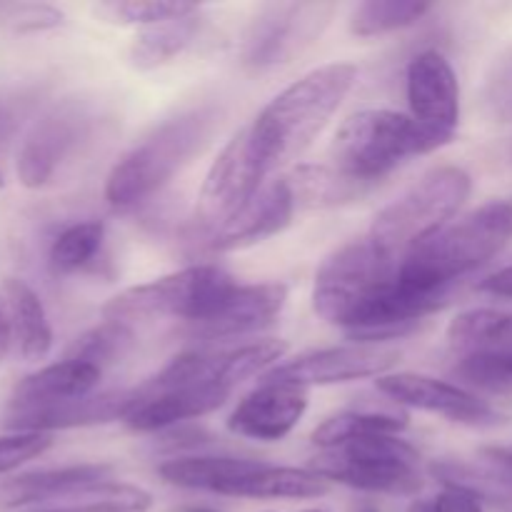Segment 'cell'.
I'll list each match as a JSON object with an SVG mask.
<instances>
[{
	"mask_svg": "<svg viewBox=\"0 0 512 512\" xmlns=\"http://www.w3.org/2000/svg\"><path fill=\"white\" fill-rule=\"evenodd\" d=\"M130 345H133V333H130L128 325L105 320L103 325L88 330V333L75 340L68 358L83 360V363H90L103 370L105 365L123 358L130 350Z\"/></svg>",
	"mask_w": 512,
	"mask_h": 512,
	"instance_id": "33",
	"label": "cell"
},
{
	"mask_svg": "<svg viewBox=\"0 0 512 512\" xmlns=\"http://www.w3.org/2000/svg\"><path fill=\"white\" fill-rule=\"evenodd\" d=\"M145 398L143 388L110 390V393L85 395V398L63 400V403L33 405V408H8L3 425L15 433H43L53 430L90 428L113 420H125L140 400Z\"/></svg>",
	"mask_w": 512,
	"mask_h": 512,
	"instance_id": "13",
	"label": "cell"
},
{
	"mask_svg": "<svg viewBox=\"0 0 512 512\" xmlns=\"http://www.w3.org/2000/svg\"><path fill=\"white\" fill-rule=\"evenodd\" d=\"M408 428V418L383 410H345L323 420L313 430V443L323 450H335L350 440L375 438V435H398Z\"/></svg>",
	"mask_w": 512,
	"mask_h": 512,
	"instance_id": "28",
	"label": "cell"
},
{
	"mask_svg": "<svg viewBox=\"0 0 512 512\" xmlns=\"http://www.w3.org/2000/svg\"><path fill=\"white\" fill-rule=\"evenodd\" d=\"M305 410L308 390L278 380H263V385L245 395L230 413L228 430L258 443H278L298 428Z\"/></svg>",
	"mask_w": 512,
	"mask_h": 512,
	"instance_id": "16",
	"label": "cell"
},
{
	"mask_svg": "<svg viewBox=\"0 0 512 512\" xmlns=\"http://www.w3.org/2000/svg\"><path fill=\"white\" fill-rule=\"evenodd\" d=\"M113 475V465L85 463L55 470H35L18 475L0 485V508H25V505L70 500L93 485L105 483Z\"/></svg>",
	"mask_w": 512,
	"mask_h": 512,
	"instance_id": "20",
	"label": "cell"
},
{
	"mask_svg": "<svg viewBox=\"0 0 512 512\" xmlns=\"http://www.w3.org/2000/svg\"><path fill=\"white\" fill-rule=\"evenodd\" d=\"M512 238V203L493 200L410 250L398 265V283L420 295H448L463 275L483 268Z\"/></svg>",
	"mask_w": 512,
	"mask_h": 512,
	"instance_id": "2",
	"label": "cell"
},
{
	"mask_svg": "<svg viewBox=\"0 0 512 512\" xmlns=\"http://www.w3.org/2000/svg\"><path fill=\"white\" fill-rule=\"evenodd\" d=\"M355 80H358L355 65H320L265 105L263 113L250 125V133L260 163L268 173L310 148V143L323 133L325 125L348 98Z\"/></svg>",
	"mask_w": 512,
	"mask_h": 512,
	"instance_id": "1",
	"label": "cell"
},
{
	"mask_svg": "<svg viewBox=\"0 0 512 512\" xmlns=\"http://www.w3.org/2000/svg\"><path fill=\"white\" fill-rule=\"evenodd\" d=\"M330 493V483L318 473L305 468H273L263 465L253 475L240 483L230 485L225 495L230 498H285V500H310Z\"/></svg>",
	"mask_w": 512,
	"mask_h": 512,
	"instance_id": "26",
	"label": "cell"
},
{
	"mask_svg": "<svg viewBox=\"0 0 512 512\" xmlns=\"http://www.w3.org/2000/svg\"><path fill=\"white\" fill-rule=\"evenodd\" d=\"M430 10V3L420 0H365L350 15V33L358 38L395 33L415 25Z\"/></svg>",
	"mask_w": 512,
	"mask_h": 512,
	"instance_id": "29",
	"label": "cell"
},
{
	"mask_svg": "<svg viewBox=\"0 0 512 512\" xmlns=\"http://www.w3.org/2000/svg\"><path fill=\"white\" fill-rule=\"evenodd\" d=\"M408 103L410 118L423 128L455 138L460 120V85L453 65L438 50L415 55L408 65Z\"/></svg>",
	"mask_w": 512,
	"mask_h": 512,
	"instance_id": "14",
	"label": "cell"
},
{
	"mask_svg": "<svg viewBox=\"0 0 512 512\" xmlns=\"http://www.w3.org/2000/svg\"><path fill=\"white\" fill-rule=\"evenodd\" d=\"M143 390L145 398L125 418V425L135 433H160V430H170L185 423V420L203 418V415L218 410L230 395V388L218 383L165 390V393H148L145 385Z\"/></svg>",
	"mask_w": 512,
	"mask_h": 512,
	"instance_id": "19",
	"label": "cell"
},
{
	"mask_svg": "<svg viewBox=\"0 0 512 512\" xmlns=\"http://www.w3.org/2000/svg\"><path fill=\"white\" fill-rule=\"evenodd\" d=\"M0 295L20 355L25 360H43L53 348V330L38 293L23 280L8 278L0 285Z\"/></svg>",
	"mask_w": 512,
	"mask_h": 512,
	"instance_id": "22",
	"label": "cell"
},
{
	"mask_svg": "<svg viewBox=\"0 0 512 512\" xmlns=\"http://www.w3.org/2000/svg\"><path fill=\"white\" fill-rule=\"evenodd\" d=\"M358 512H380V510L375 508V505H363V508H360Z\"/></svg>",
	"mask_w": 512,
	"mask_h": 512,
	"instance_id": "46",
	"label": "cell"
},
{
	"mask_svg": "<svg viewBox=\"0 0 512 512\" xmlns=\"http://www.w3.org/2000/svg\"><path fill=\"white\" fill-rule=\"evenodd\" d=\"M233 275L218 265H190L178 273L135 285L110 298L103 318L110 323H133L153 318H183L203 325L215 315L225 295L235 288Z\"/></svg>",
	"mask_w": 512,
	"mask_h": 512,
	"instance_id": "6",
	"label": "cell"
},
{
	"mask_svg": "<svg viewBox=\"0 0 512 512\" xmlns=\"http://www.w3.org/2000/svg\"><path fill=\"white\" fill-rule=\"evenodd\" d=\"M448 345L460 358L512 353V313L473 308L448 325Z\"/></svg>",
	"mask_w": 512,
	"mask_h": 512,
	"instance_id": "24",
	"label": "cell"
},
{
	"mask_svg": "<svg viewBox=\"0 0 512 512\" xmlns=\"http://www.w3.org/2000/svg\"><path fill=\"white\" fill-rule=\"evenodd\" d=\"M378 390L398 405L443 415V418L453 420V423L483 428V425H495L500 420L498 413L485 400H480L478 395L468 393L460 385L428 378V375H383V378H378Z\"/></svg>",
	"mask_w": 512,
	"mask_h": 512,
	"instance_id": "15",
	"label": "cell"
},
{
	"mask_svg": "<svg viewBox=\"0 0 512 512\" xmlns=\"http://www.w3.org/2000/svg\"><path fill=\"white\" fill-rule=\"evenodd\" d=\"M303 512H323V510H303Z\"/></svg>",
	"mask_w": 512,
	"mask_h": 512,
	"instance_id": "50",
	"label": "cell"
},
{
	"mask_svg": "<svg viewBox=\"0 0 512 512\" xmlns=\"http://www.w3.org/2000/svg\"><path fill=\"white\" fill-rule=\"evenodd\" d=\"M478 290L485 295H493V298L512 300V265H505V268L495 270L488 278L480 280Z\"/></svg>",
	"mask_w": 512,
	"mask_h": 512,
	"instance_id": "42",
	"label": "cell"
},
{
	"mask_svg": "<svg viewBox=\"0 0 512 512\" xmlns=\"http://www.w3.org/2000/svg\"><path fill=\"white\" fill-rule=\"evenodd\" d=\"M220 123L223 110L215 103H203L165 120L113 165L105 180V200L115 208L148 200L208 148Z\"/></svg>",
	"mask_w": 512,
	"mask_h": 512,
	"instance_id": "3",
	"label": "cell"
},
{
	"mask_svg": "<svg viewBox=\"0 0 512 512\" xmlns=\"http://www.w3.org/2000/svg\"><path fill=\"white\" fill-rule=\"evenodd\" d=\"M200 38V20L198 13L188 18L168 20V23L150 25L135 35L130 45V65L135 70H155L168 65L178 55H183L195 40Z\"/></svg>",
	"mask_w": 512,
	"mask_h": 512,
	"instance_id": "27",
	"label": "cell"
},
{
	"mask_svg": "<svg viewBox=\"0 0 512 512\" xmlns=\"http://www.w3.org/2000/svg\"><path fill=\"white\" fill-rule=\"evenodd\" d=\"M45 512H70V510H45Z\"/></svg>",
	"mask_w": 512,
	"mask_h": 512,
	"instance_id": "49",
	"label": "cell"
},
{
	"mask_svg": "<svg viewBox=\"0 0 512 512\" xmlns=\"http://www.w3.org/2000/svg\"><path fill=\"white\" fill-rule=\"evenodd\" d=\"M65 15L43 3H0V30L10 33H40L60 28Z\"/></svg>",
	"mask_w": 512,
	"mask_h": 512,
	"instance_id": "36",
	"label": "cell"
},
{
	"mask_svg": "<svg viewBox=\"0 0 512 512\" xmlns=\"http://www.w3.org/2000/svg\"><path fill=\"white\" fill-rule=\"evenodd\" d=\"M98 13L108 18L110 23L145 25V28H150V25L195 15L198 13V5L183 3V0H125V3L100 5Z\"/></svg>",
	"mask_w": 512,
	"mask_h": 512,
	"instance_id": "34",
	"label": "cell"
},
{
	"mask_svg": "<svg viewBox=\"0 0 512 512\" xmlns=\"http://www.w3.org/2000/svg\"><path fill=\"white\" fill-rule=\"evenodd\" d=\"M265 463L245 458H213V455H190V458L165 460L158 468V475L173 488L185 490H210L225 495L230 485L240 483L253 475Z\"/></svg>",
	"mask_w": 512,
	"mask_h": 512,
	"instance_id": "23",
	"label": "cell"
},
{
	"mask_svg": "<svg viewBox=\"0 0 512 512\" xmlns=\"http://www.w3.org/2000/svg\"><path fill=\"white\" fill-rule=\"evenodd\" d=\"M215 370H218V355L183 353L170 360L145 388L148 393H165V390L215 383Z\"/></svg>",
	"mask_w": 512,
	"mask_h": 512,
	"instance_id": "35",
	"label": "cell"
},
{
	"mask_svg": "<svg viewBox=\"0 0 512 512\" xmlns=\"http://www.w3.org/2000/svg\"><path fill=\"white\" fill-rule=\"evenodd\" d=\"M0 188H5V173H3V168H0Z\"/></svg>",
	"mask_w": 512,
	"mask_h": 512,
	"instance_id": "48",
	"label": "cell"
},
{
	"mask_svg": "<svg viewBox=\"0 0 512 512\" xmlns=\"http://www.w3.org/2000/svg\"><path fill=\"white\" fill-rule=\"evenodd\" d=\"M285 353H288V343L273 338L255 340V343L230 350V353H220L218 370H215V383L233 390L238 383H243V380L253 378V375L263 373L265 368L278 363Z\"/></svg>",
	"mask_w": 512,
	"mask_h": 512,
	"instance_id": "31",
	"label": "cell"
},
{
	"mask_svg": "<svg viewBox=\"0 0 512 512\" xmlns=\"http://www.w3.org/2000/svg\"><path fill=\"white\" fill-rule=\"evenodd\" d=\"M10 340H13V330H10L8 315H5V310L0 308V360H3L5 355H8Z\"/></svg>",
	"mask_w": 512,
	"mask_h": 512,
	"instance_id": "44",
	"label": "cell"
},
{
	"mask_svg": "<svg viewBox=\"0 0 512 512\" xmlns=\"http://www.w3.org/2000/svg\"><path fill=\"white\" fill-rule=\"evenodd\" d=\"M420 453L398 435L350 440L340 448L318 455L310 470L320 478L335 480L365 493L415 495L423 488L418 473Z\"/></svg>",
	"mask_w": 512,
	"mask_h": 512,
	"instance_id": "7",
	"label": "cell"
},
{
	"mask_svg": "<svg viewBox=\"0 0 512 512\" xmlns=\"http://www.w3.org/2000/svg\"><path fill=\"white\" fill-rule=\"evenodd\" d=\"M335 3H268L255 13L243 35V65L268 70L290 63L328 28Z\"/></svg>",
	"mask_w": 512,
	"mask_h": 512,
	"instance_id": "9",
	"label": "cell"
},
{
	"mask_svg": "<svg viewBox=\"0 0 512 512\" xmlns=\"http://www.w3.org/2000/svg\"><path fill=\"white\" fill-rule=\"evenodd\" d=\"M265 173L268 170L260 163L248 125L228 140L205 175L198 198L200 225L215 233L220 225L228 223L258 193Z\"/></svg>",
	"mask_w": 512,
	"mask_h": 512,
	"instance_id": "10",
	"label": "cell"
},
{
	"mask_svg": "<svg viewBox=\"0 0 512 512\" xmlns=\"http://www.w3.org/2000/svg\"><path fill=\"white\" fill-rule=\"evenodd\" d=\"M105 240L103 220H83L70 228H65L58 238L53 240L48 253L50 270L55 275H73L83 270L95 255L100 253Z\"/></svg>",
	"mask_w": 512,
	"mask_h": 512,
	"instance_id": "30",
	"label": "cell"
},
{
	"mask_svg": "<svg viewBox=\"0 0 512 512\" xmlns=\"http://www.w3.org/2000/svg\"><path fill=\"white\" fill-rule=\"evenodd\" d=\"M435 508L438 512H483V500L468 490L445 488V493L435 498Z\"/></svg>",
	"mask_w": 512,
	"mask_h": 512,
	"instance_id": "41",
	"label": "cell"
},
{
	"mask_svg": "<svg viewBox=\"0 0 512 512\" xmlns=\"http://www.w3.org/2000/svg\"><path fill=\"white\" fill-rule=\"evenodd\" d=\"M50 445H53V440H50V435L43 433L5 435V438H0V475L38 458Z\"/></svg>",
	"mask_w": 512,
	"mask_h": 512,
	"instance_id": "38",
	"label": "cell"
},
{
	"mask_svg": "<svg viewBox=\"0 0 512 512\" xmlns=\"http://www.w3.org/2000/svg\"><path fill=\"white\" fill-rule=\"evenodd\" d=\"M210 440L205 430L183 428V430H165V448L170 450H183V448H198Z\"/></svg>",
	"mask_w": 512,
	"mask_h": 512,
	"instance_id": "43",
	"label": "cell"
},
{
	"mask_svg": "<svg viewBox=\"0 0 512 512\" xmlns=\"http://www.w3.org/2000/svg\"><path fill=\"white\" fill-rule=\"evenodd\" d=\"M408 512H438V508H435V498L433 500H415V503L408 508Z\"/></svg>",
	"mask_w": 512,
	"mask_h": 512,
	"instance_id": "45",
	"label": "cell"
},
{
	"mask_svg": "<svg viewBox=\"0 0 512 512\" xmlns=\"http://www.w3.org/2000/svg\"><path fill=\"white\" fill-rule=\"evenodd\" d=\"M485 108L498 123H512V48L500 55L485 78Z\"/></svg>",
	"mask_w": 512,
	"mask_h": 512,
	"instance_id": "37",
	"label": "cell"
},
{
	"mask_svg": "<svg viewBox=\"0 0 512 512\" xmlns=\"http://www.w3.org/2000/svg\"><path fill=\"white\" fill-rule=\"evenodd\" d=\"M65 503L70 505L63 510L70 512H145L153 505V495L138 485L105 480Z\"/></svg>",
	"mask_w": 512,
	"mask_h": 512,
	"instance_id": "32",
	"label": "cell"
},
{
	"mask_svg": "<svg viewBox=\"0 0 512 512\" xmlns=\"http://www.w3.org/2000/svg\"><path fill=\"white\" fill-rule=\"evenodd\" d=\"M293 213L295 200L285 178L273 180L270 185H263L240 213H235L228 223L220 225L210 235V248L228 253V250L263 243V240L283 233L293 220Z\"/></svg>",
	"mask_w": 512,
	"mask_h": 512,
	"instance_id": "17",
	"label": "cell"
},
{
	"mask_svg": "<svg viewBox=\"0 0 512 512\" xmlns=\"http://www.w3.org/2000/svg\"><path fill=\"white\" fill-rule=\"evenodd\" d=\"M400 355L403 353L393 345H338V348H323L300 355L265 375V380L310 388V385H338L365 378H383L388 375V370L400 363Z\"/></svg>",
	"mask_w": 512,
	"mask_h": 512,
	"instance_id": "12",
	"label": "cell"
},
{
	"mask_svg": "<svg viewBox=\"0 0 512 512\" xmlns=\"http://www.w3.org/2000/svg\"><path fill=\"white\" fill-rule=\"evenodd\" d=\"M100 375H103V370L95 368V365L65 358L20 380L15 385L8 408H33V405L85 398V395H93V390L98 388Z\"/></svg>",
	"mask_w": 512,
	"mask_h": 512,
	"instance_id": "21",
	"label": "cell"
},
{
	"mask_svg": "<svg viewBox=\"0 0 512 512\" xmlns=\"http://www.w3.org/2000/svg\"><path fill=\"white\" fill-rule=\"evenodd\" d=\"M295 208H335V205L353 203L370 190L368 183L355 180L338 170L335 165L305 163L285 175Z\"/></svg>",
	"mask_w": 512,
	"mask_h": 512,
	"instance_id": "25",
	"label": "cell"
},
{
	"mask_svg": "<svg viewBox=\"0 0 512 512\" xmlns=\"http://www.w3.org/2000/svg\"><path fill=\"white\" fill-rule=\"evenodd\" d=\"M183 512H215V510H210V508H185Z\"/></svg>",
	"mask_w": 512,
	"mask_h": 512,
	"instance_id": "47",
	"label": "cell"
},
{
	"mask_svg": "<svg viewBox=\"0 0 512 512\" xmlns=\"http://www.w3.org/2000/svg\"><path fill=\"white\" fill-rule=\"evenodd\" d=\"M33 98L28 95H0V150L13 140L20 123L28 118Z\"/></svg>",
	"mask_w": 512,
	"mask_h": 512,
	"instance_id": "39",
	"label": "cell"
},
{
	"mask_svg": "<svg viewBox=\"0 0 512 512\" xmlns=\"http://www.w3.org/2000/svg\"><path fill=\"white\" fill-rule=\"evenodd\" d=\"M398 260L385 255L375 240L358 238L345 243L323 260L315 273L313 308L325 323L343 328L350 310L368 293L398 275Z\"/></svg>",
	"mask_w": 512,
	"mask_h": 512,
	"instance_id": "8",
	"label": "cell"
},
{
	"mask_svg": "<svg viewBox=\"0 0 512 512\" xmlns=\"http://www.w3.org/2000/svg\"><path fill=\"white\" fill-rule=\"evenodd\" d=\"M473 193V178L458 165H440L425 173L408 193L380 210L370 228L385 255L403 260L410 250L438 235Z\"/></svg>",
	"mask_w": 512,
	"mask_h": 512,
	"instance_id": "5",
	"label": "cell"
},
{
	"mask_svg": "<svg viewBox=\"0 0 512 512\" xmlns=\"http://www.w3.org/2000/svg\"><path fill=\"white\" fill-rule=\"evenodd\" d=\"M483 468L495 478L505 498H512V450L510 448H483L480 450Z\"/></svg>",
	"mask_w": 512,
	"mask_h": 512,
	"instance_id": "40",
	"label": "cell"
},
{
	"mask_svg": "<svg viewBox=\"0 0 512 512\" xmlns=\"http://www.w3.org/2000/svg\"><path fill=\"white\" fill-rule=\"evenodd\" d=\"M93 115L83 100H63L43 115L25 135L18 150V178L25 188L38 190L48 185L60 165L73 155V150L88 135Z\"/></svg>",
	"mask_w": 512,
	"mask_h": 512,
	"instance_id": "11",
	"label": "cell"
},
{
	"mask_svg": "<svg viewBox=\"0 0 512 512\" xmlns=\"http://www.w3.org/2000/svg\"><path fill=\"white\" fill-rule=\"evenodd\" d=\"M450 140L395 110H360L350 115L333 140L335 168L373 185L413 155L433 153Z\"/></svg>",
	"mask_w": 512,
	"mask_h": 512,
	"instance_id": "4",
	"label": "cell"
},
{
	"mask_svg": "<svg viewBox=\"0 0 512 512\" xmlns=\"http://www.w3.org/2000/svg\"><path fill=\"white\" fill-rule=\"evenodd\" d=\"M288 303V288L283 283L235 285L215 315L203 325H195L208 338H233L265 328L283 313Z\"/></svg>",
	"mask_w": 512,
	"mask_h": 512,
	"instance_id": "18",
	"label": "cell"
}]
</instances>
